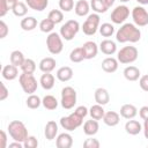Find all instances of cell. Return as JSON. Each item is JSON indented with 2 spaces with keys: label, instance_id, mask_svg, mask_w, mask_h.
Returning <instances> with one entry per match:
<instances>
[{
  "label": "cell",
  "instance_id": "obj_49",
  "mask_svg": "<svg viewBox=\"0 0 148 148\" xmlns=\"http://www.w3.org/2000/svg\"><path fill=\"white\" fill-rule=\"evenodd\" d=\"M139 116L143 120H147L148 119V105H145V106H142L139 110Z\"/></svg>",
  "mask_w": 148,
  "mask_h": 148
},
{
  "label": "cell",
  "instance_id": "obj_10",
  "mask_svg": "<svg viewBox=\"0 0 148 148\" xmlns=\"http://www.w3.org/2000/svg\"><path fill=\"white\" fill-rule=\"evenodd\" d=\"M128 16H130V8L126 5H119L112 10L110 17L114 24H121L126 21Z\"/></svg>",
  "mask_w": 148,
  "mask_h": 148
},
{
  "label": "cell",
  "instance_id": "obj_12",
  "mask_svg": "<svg viewBox=\"0 0 148 148\" xmlns=\"http://www.w3.org/2000/svg\"><path fill=\"white\" fill-rule=\"evenodd\" d=\"M81 47L83 50V53H84V58L86 59H92V58H95L97 56L98 49H99L97 46V44L95 42H92V40L86 42Z\"/></svg>",
  "mask_w": 148,
  "mask_h": 148
},
{
  "label": "cell",
  "instance_id": "obj_27",
  "mask_svg": "<svg viewBox=\"0 0 148 148\" xmlns=\"http://www.w3.org/2000/svg\"><path fill=\"white\" fill-rule=\"evenodd\" d=\"M54 81L56 79L51 73H44L39 79V83L44 90H51L54 87Z\"/></svg>",
  "mask_w": 148,
  "mask_h": 148
},
{
  "label": "cell",
  "instance_id": "obj_11",
  "mask_svg": "<svg viewBox=\"0 0 148 148\" xmlns=\"http://www.w3.org/2000/svg\"><path fill=\"white\" fill-rule=\"evenodd\" d=\"M132 18L135 25L146 27L148 24V12L142 6H135L132 9Z\"/></svg>",
  "mask_w": 148,
  "mask_h": 148
},
{
  "label": "cell",
  "instance_id": "obj_28",
  "mask_svg": "<svg viewBox=\"0 0 148 148\" xmlns=\"http://www.w3.org/2000/svg\"><path fill=\"white\" fill-rule=\"evenodd\" d=\"M25 3L28 5L29 8L36 12H42L47 7L49 0H25Z\"/></svg>",
  "mask_w": 148,
  "mask_h": 148
},
{
  "label": "cell",
  "instance_id": "obj_30",
  "mask_svg": "<svg viewBox=\"0 0 148 148\" xmlns=\"http://www.w3.org/2000/svg\"><path fill=\"white\" fill-rule=\"evenodd\" d=\"M12 12L15 16L17 17H23L27 15L28 13V5L22 2V1H18L17 3H15L13 7H12Z\"/></svg>",
  "mask_w": 148,
  "mask_h": 148
},
{
  "label": "cell",
  "instance_id": "obj_24",
  "mask_svg": "<svg viewBox=\"0 0 148 148\" xmlns=\"http://www.w3.org/2000/svg\"><path fill=\"white\" fill-rule=\"evenodd\" d=\"M138 114V109L133 104H124L120 108V116L125 119H133Z\"/></svg>",
  "mask_w": 148,
  "mask_h": 148
},
{
  "label": "cell",
  "instance_id": "obj_33",
  "mask_svg": "<svg viewBox=\"0 0 148 148\" xmlns=\"http://www.w3.org/2000/svg\"><path fill=\"white\" fill-rule=\"evenodd\" d=\"M90 7L92 8V10L97 14H101V13H105L109 8L108 6L105 5L104 0H90Z\"/></svg>",
  "mask_w": 148,
  "mask_h": 148
},
{
  "label": "cell",
  "instance_id": "obj_52",
  "mask_svg": "<svg viewBox=\"0 0 148 148\" xmlns=\"http://www.w3.org/2000/svg\"><path fill=\"white\" fill-rule=\"evenodd\" d=\"M142 131H143V134H145V138L148 139V119L145 120L143 123V127H142Z\"/></svg>",
  "mask_w": 148,
  "mask_h": 148
},
{
  "label": "cell",
  "instance_id": "obj_16",
  "mask_svg": "<svg viewBox=\"0 0 148 148\" xmlns=\"http://www.w3.org/2000/svg\"><path fill=\"white\" fill-rule=\"evenodd\" d=\"M94 98H95V102L97 104L105 105L110 101V95L105 88H97L94 92Z\"/></svg>",
  "mask_w": 148,
  "mask_h": 148
},
{
  "label": "cell",
  "instance_id": "obj_45",
  "mask_svg": "<svg viewBox=\"0 0 148 148\" xmlns=\"http://www.w3.org/2000/svg\"><path fill=\"white\" fill-rule=\"evenodd\" d=\"M139 86L140 88L143 90V91H147L148 92V74L146 75H142L139 80Z\"/></svg>",
  "mask_w": 148,
  "mask_h": 148
},
{
  "label": "cell",
  "instance_id": "obj_37",
  "mask_svg": "<svg viewBox=\"0 0 148 148\" xmlns=\"http://www.w3.org/2000/svg\"><path fill=\"white\" fill-rule=\"evenodd\" d=\"M25 104H27V106L29 109H32V110L34 109H38L40 106V104H42V99L39 98V96H37L35 94H31V95L28 96V98L25 101Z\"/></svg>",
  "mask_w": 148,
  "mask_h": 148
},
{
  "label": "cell",
  "instance_id": "obj_44",
  "mask_svg": "<svg viewBox=\"0 0 148 148\" xmlns=\"http://www.w3.org/2000/svg\"><path fill=\"white\" fill-rule=\"evenodd\" d=\"M9 9H12V8L8 5L7 0H0V17H3L8 13Z\"/></svg>",
  "mask_w": 148,
  "mask_h": 148
},
{
  "label": "cell",
  "instance_id": "obj_8",
  "mask_svg": "<svg viewBox=\"0 0 148 148\" xmlns=\"http://www.w3.org/2000/svg\"><path fill=\"white\" fill-rule=\"evenodd\" d=\"M82 123H83V118L80 117L79 114H76L75 112L71 113L69 116L60 118V126L68 132L76 130L77 127H80L82 125Z\"/></svg>",
  "mask_w": 148,
  "mask_h": 148
},
{
  "label": "cell",
  "instance_id": "obj_41",
  "mask_svg": "<svg viewBox=\"0 0 148 148\" xmlns=\"http://www.w3.org/2000/svg\"><path fill=\"white\" fill-rule=\"evenodd\" d=\"M59 8L62 12H71L74 8V0H59Z\"/></svg>",
  "mask_w": 148,
  "mask_h": 148
},
{
  "label": "cell",
  "instance_id": "obj_46",
  "mask_svg": "<svg viewBox=\"0 0 148 148\" xmlns=\"http://www.w3.org/2000/svg\"><path fill=\"white\" fill-rule=\"evenodd\" d=\"M8 31H9V29H8V25L5 23V21H0V38L2 39V38H5L7 35H8Z\"/></svg>",
  "mask_w": 148,
  "mask_h": 148
},
{
  "label": "cell",
  "instance_id": "obj_19",
  "mask_svg": "<svg viewBox=\"0 0 148 148\" xmlns=\"http://www.w3.org/2000/svg\"><path fill=\"white\" fill-rule=\"evenodd\" d=\"M125 131L130 135H136L142 131V125L138 120L128 119L125 124Z\"/></svg>",
  "mask_w": 148,
  "mask_h": 148
},
{
  "label": "cell",
  "instance_id": "obj_39",
  "mask_svg": "<svg viewBox=\"0 0 148 148\" xmlns=\"http://www.w3.org/2000/svg\"><path fill=\"white\" fill-rule=\"evenodd\" d=\"M47 17H49L54 24H58V23L62 22V20H64V14H62V10H59V9H52V10L49 13Z\"/></svg>",
  "mask_w": 148,
  "mask_h": 148
},
{
  "label": "cell",
  "instance_id": "obj_32",
  "mask_svg": "<svg viewBox=\"0 0 148 148\" xmlns=\"http://www.w3.org/2000/svg\"><path fill=\"white\" fill-rule=\"evenodd\" d=\"M104 113H105V111H104V109H103V105H101V104H95V105H92V106L89 109V114H90V117H91L92 119H96V120L103 119Z\"/></svg>",
  "mask_w": 148,
  "mask_h": 148
},
{
  "label": "cell",
  "instance_id": "obj_1",
  "mask_svg": "<svg viewBox=\"0 0 148 148\" xmlns=\"http://www.w3.org/2000/svg\"><path fill=\"white\" fill-rule=\"evenodd\" d=\"M141 38L140 29L133 23H124L116 32V39L119 43H136Z\"/></svg>",
  "mask_w": 148,
  "mask_h": 148
},
{
  "label": "cell",
  "instance_id": "obj_14",
  "mask_svg": "<svg viewBox=\"0 0 148 148\" xmlns=\"http://www.w3.org/2000/svg\"><path fill=\"white\" fill-rule=\"evenodd\" d=\"M56 139V146L58 148H71L73 146V138L69 133H60Z\"/></svg>",
  "mask_w": 148,
  "mask_h": 148
},
{
  "label": "cell",
  "instance_id": "obj_25",
  "mask_svg": "<svg viewBox=\"0 0 148 148\" xmlns=\"http://www.w3.org/2000/svg\"><path fill=\"white\" fill-rule=\"evenodd\" d=\"M123 74H124V76L127 81H136V80H139V77L141 75L140 69L135 66H127L124 69Z\"/></svg>",
  "mask_w": 148,
  "mask_h": 148
},
{
  "label": "cell",
  "instance_id": "obj_4",
  "mask_svg": "<svg viewBox=\"0 0 148 148\" xmlns=\"http://www.w3.org/2000/svg\"><path fill=\"white\" fill-rule=\"evenodd\" d=\"M18 82H20V86H21L22 90L25 94L31 95L37 90L38 82H37L36 77L32 74H28V73L22 72V74L18 76Z\"/></svg>",
  "mask_w": 148,
  "mask_h": 148
},
{
  "label": "cell",
  "instance_id": "obj_2",
  "mask_svg": "<svg viewBox=\"0 0 148 148\" xmlns=\"http://www.w3.org/2000/svg\"><path fill=\"white\" fill-rule=\"evenodd\" d=\"M8 134L14 141L24 142L28 138V130L21 120H13L8 124Z\"/></svg>",
  "mask_w": 148,
  "mask_h": 148
},
{
  "label": "cell",
  "instance_id": "obj_6",
  "mask_svg": "<svg viewBox=\"0 0 148 148\" xmlns=\"http://www.w3.org/2000/svg\"><path fill=\"white\" fill-rule=\"evenodd\" d=\"M80 30V23L76 20H68L60 28V36L65 40H72Z\"/></svg>",
  "mask_w": 148,
  "mask_h": 148
},
{
  "label": "cell",
  "instance_id": "obj_47",
  "mask_svg": "<svg viewBox=\"0 0 148 148\" xmlns=\"http://www.w3.org/2000/svg\"><path fill=\"white\" fill-rule=\"evenodd\" d=\"M76 114H79L80 117H82V118H84L88 113H89V110L84 106V105H80V106H77L76 109H75V111H74Z\"/></svg>",
  "mask_w": 148,
  "mask_h": 148
},
{
  "label": "cell",
  "instance_id": "obj_40",
  "mask_svg": "<svg viewBox=\"0 0 148 148\" xmlns=\"http://www.w3.org/2000/svg\"><path fill=\"white\" fill-rule=\"evenodd\" d=\"M54 23L47 17V18H44L39 22V30L42 32H52L53 28H54Z\"/></svg>",
  "mask_w": 148,
  "mask_h": 148
},
{
  "label": "cell",
  "instance_id": "obj_50",
  "mask_svg": "<svg viewBox=\"0 0 148 148\" xmlns=\"http://www.w3.org/2000/svg\"><path fill=\"white\" fill-rule=\"evenodd\" d=\"M0 135H1V148H6L7 147V134L5 131H1Z\"/></svg>",
  "mask_w": 148,
  "mask_h": 148
},
{
  "label": "cell",
  "instance_id": "obj_51",
  "mask_svg": "<svg viewBox=\"0 0 148 148\" xmlns=\"http://www.w3.org/2000/svg\"><path fill=\"white\" fill-rule=\"evenodd\" d=\"M22 147H24V146H23V142L14 141V142L9 143V148H22Z\"/></svg>",
  "mask_w": 148,
  "mask_h": 148
},
{
  "label": "cell",
  "instance_id": "obj_5",
  "mask_svg": "<svg viewBox=\"0 0 148 148\" xmlns=\"http://www.w3.org/2000/svg\"><path fill=\"white\" fill-rule=\"evenodd\" d=\"M99 22H101V18H99V15L97 13L89 14L88 17L86 18V21L83 22L82 28H81L82 31H83V34L87 35V36L95 35L96 31L99 28Z\"/></svg>",
  "mask_w": 148,
  "mask_h": 148
},
{
  "label": "cell",
  "instance_id": "obj_18",
  "mask_svg": "<svg viewBox=\"0 0 148 148\" xmlns=\"http://www.w3.org/2000/svg\"><path fill=\"white\" fill-rule=\"evenodd\" d=\"M98 128H99V125H98V121L96 119H90V120H87L84 124H83V133L88 136H92L95 135L97 132H98Z\"/></svg>",
  "mask_w": 148,
  "mask_h": 148
},
{
  "label": "cell",
  "instance_id": "obj_53",
  "mask_svg": "<svg viewBox=\"0 0 148 148\" xmlns=\"http://www.w3.org/2000/svg\"><path fill=\"white\" fill-rule=\"evenodd\" d=\"M114 1H116V0H104V2H105V5L108 6V8H110V7L114 3Z\"/></svg>",
  "mask_w": 148,
  "mask_h": 148
},
{
  "label": "cell",
  "instance_id": "obj_43",
  "mask_svg": "<svg viewBox=\"0 0 148 148\" xmlns=\"http://www.w3.org/2000/svg\"><path fill=\"white\" fill-rule=\"evenodd\" d=\"M99 146H101L99 141L94 138H88L83 142V147H86V148H98Z\"/></svg>",
  "mask_w": 148,
  "mask_h": 148
},
{
  "label": "cell",
  "instance_id": "obj_17",
  "mask_svg": "<svg viewBox=\"0 0 148 148\" xmlns=\"http://www.w3.org/2000/svg\"><path fill=\"white\" fill-rule=\"evenodd\" d=\"M57 134H58V124L56 121H53V120L47 121L46 125H45V128H44V135H45V138L49 141H51V140L56 139Z\"/></svg>",
  "mask_w": 148,
  "mask_h": 148
},
{
  "label": "cell",
  "instance_id": "obj_22",
  "mask_svg": "<svg viewBox=\"0 0 148 148\" xmlns=\"http://www.w3.org/2000/svg\"><path fill=\"white\" fill-rule=\"evenodd\" d=\"M103 121L105 125L110 126V127H113L116 125L119 124L120 121V116L119 113H117L116 111H108L104 113V117H103Z\"/></svg>",
  "mask_w": 148,
  "mask_h": 148
},
{
  "label": "cell",
  "instance_id": "obj_9",
  "mask_svg": "<svg viewBox=\"0 0 148 148\" xmlns=\"http://www.w3.org/2000/svg\"><path fill=\"white\" fill-rule=\"evenodd\" d=\"M61 106L66 110L74 108L76 104V91L73 87H64L61 90Z\"/></svg>",
  "mask_w": 148,
  "mask_h": 148
},
{
  "label": "cell",
  "instance_id": "obj_36",
  "mask_svg": "<svg viewBox=\"0 0 148 148\" xmlns=\"http://www.w3.org/2000/svg\"><path fill=\"white\" fill-rule=\"evenodd\" d=\"M21 69H22L23 73L34 74V72L36 71V62L30 58H25L23 64L21 65Z\"/></svg>",
  "mask_w": 148,
  "mask_h": 148
},
{
  "label": "cell",
  "instance_id": "obj_20",
  "mask_svg": "<svg viewBox=\"0 0 148 148\" xmlns=\"http://www.w3.org/2000/svg\"><path fill=\"white\" fill-rule=\"evenodd\" d=\"M56 59H53L52 57H46L39 61V69L43 73H51L56 68Z\"/></svg>",
  "mask_w": 148,
  "mask_h": 148
},
{
  "label": "cell",
  "instance_id": "obj_34",
  "mask_svg": "<svg viewBox=\"0 0 148 148\" xmlns=\"http://www.w3.org/2000/svg\"><path fill=\"white\" fill-rule=\"evenodd\" d=\"M10 64H13L14 66H17V67H21V65L23 64V61H24V56H23V53L21 52V51H18V50H15V51H13L12 53H10Z\"/></svg>",
  "mask_w": 148,
  "mask_h": 148
},
{
  "label": "cell",
  "instance_id": "obj_35",
  "mask_svg": "<svg viewBox=\"0 0 148 148\" xmlns=\"http://www.w3.org/2000/svg\"><path fill=\"white\" fill-rule=\"evenodd\" d=\"M84 59L86 58H84V53H83L82 47H76V49L72 50L69 53V60L72 62H81Z\"/></svg>",
  "mask_w": 148,
  "mask_h": 148
},
{
  "label": "cell",
  "instance_id": "obj_48",
  "mask_svg": "<svg viewBox=\"0 0 148 148\" xmlns=\"http://www.w3.org/2000/svg\"><path fill=\"white\" fill-rule=\"evenodd\" d=\"M0 87H1V92H0V101H5V99L8 97L9 92H8V89L6 88V86H5V83H3V82H0Z\"/></svg>",
  "mask_w": 148,
  "mask_h": 148
},
{
  "label": "cell",
  "instance_id": "obj_56",
  "mask_svg": "<svg viewBox=\"0 0 148 148\" xmlns=\"http://www.w3.org/2000/svg\"><path fill=\"white\" fill-rule=\"evenodd\" d=\"M120 2H128V1H131V0H119Z\"/></svg>",
  "mask_w": 148,
  "mask_h": 148
},
{
  "label": "cell",
  "instance_id": "obj_13",
  "mask_svg": "<svg viewBox=\"0 0 148 148\" xmlns=\"http://www.w3.org/2000/svg\"><path fill=\"white\" fill-rule=\"evenodd\" d=\"M1 75H2V77H3L5 80H8V81H13V80H15V79L18 76V69H17V66H14L13 64L3 66L2 71H1Z\"/></svg>",
  "mask_w": 148,
  "mask_h": 148
},
{
  "label": "cell",
  "instance_id": "obj_42",
  "mask_svg": "<svg viewBox=\"0 0 148 148\" xmlns=\"http://www.w3.org/2000/svg\"><path fill=\"white\" fill-rule=\"evenodd\" d=\"M24 148H36L38 146V140L34 135H28V138L23 142Z\"/></svg>",
  "mask_w": 148,
  "mask_h": 148
},
{
  "label": "cell",
  "instance_id": "obj_15",
  "mask_svg": "<svg viewBox=\"0 0 148 148\" xmlns=\"http://www.w3.org/2000/svg\"><path fill=\"white\" fill-rule=\"evenodd\" d=\"M99 50H101L102 53H104L106 56H112L117 51V45L111 39H104L99 44Z\"/></svg>",
  "mask_w": 148,
  "mask_h": 148
},
{
  "label": "cell",
  "instance_id": "obj_26",
  "mask_svg": "<svg viewBox=\"0 0 148 148\" xmlns=\"http://www.w3.org/2000/svg\"><path fill=\"white\" fill-rule=\"evenodd\" d=\"M57 79L61 82H67L73 77V69L68 66H62L57 71Z\"/></svg>",
  "mask_w": 148,
  "mask_h": 148
},
{
  "label": "cell",
  "instance_id": "obj_7",
  "mask_svg": "<svg viewBox=\"0 0 148 148\" xmlns=\"http://www.w3.org/2000/svg\"><path fill=\"white\" fill-rule=\"evenodd\" d=\"M46 46L51 54H59L64 49L62 37L60 36V34L50 32L46 37Z\"/></svg>",
  "mask_w": 148,
  "mask_h": 148
},
{
  "label": "cell",
  "instance_id": "obj_3",
  "mask_svg": "<svg viewBox=\"0 0 148 148\" xmlns=\"http://www.w3.org/2000/svg\"><path fill=\"white\" fill-rule=\"evenodd\" d=\"M139 52L135 46H124L117 53V59L120 64H132L138 59Z\"/></svg>",
  "mask_w": 148,
  "mask_h": 148
},
{
  "label": "cell",
  "instance_id": "obj_54",
  "mask_svg": "<svg viewBox=\"0 0 148 148\" xmlns=\"http://www.w3.org/2000/svg\"><path fill=\"white\" fill-rule=\"evenodd\" d=\"M7 2H8V5H9V6H10V8H12L15 3H17V2H18V0H7Z\"/></svg>",
  "mask_w": 148,
  "mask_h": 148
},
{
  "label": "cell",
  "instance_id": "obj_21",
  "mask_svg": "<svg viewBox=\"0 0 148 148\" xmlns=\"http://www.w3.org/2000/svg\"><path fill=\"white\" fill-rule=\"evenodd\" d=\"M118 59L108 57L102 61V69L106 73H114L118 69Z\"/></svg>",
  "mask_w": 148,
  "mask_h": 148
},
{
  "label": "cell",
  "instance_id": "obj_55",
  "mask_svg": "<svg viewBox=\"0 0 148 148\" xmlns=\"http://www.w3.org/2000/svg\"><path fill=\"white\" fill-rule=\"evenodd\" d=\"M136 1H138L140 5H142V6H143V5H148V0H136Z\"/></svg>",
  "mask_w": 148,
  "mask_h": 148
},
{
  "label": "cell",
  "instance_id": "obj_23",
  "mask_svg": "<svg viewBox=\"0 0 148 148\" xmlns=\"http://www.w3.org/2000/svg\"><path fill=\"white\" fill-rule=\"evenodd\" d=\"M89 10H90V5L88 3V1L86 0H79L75 6H74V12L77 16H87L89 14Z\"/></svg>",
  "mask_w": 148,
  "mask_h": 148
},
{
  "label": "cell",
  "instance_id": "obj_31",
  "mask_svg": "<svg viewBox=\"0 0 148 148\" xmlns=\"http://www.w3.org/2000/svg\"><path fill=\"white\" fill-rule=\"evenodd\" d=\"M42 105L46 110H56L58 108V101L54 96L52 95H46L42 99Z\"/></svg>",
  "mask_w": 148,
  "mask_h": 148
},
{
  "label": "cell",
  "instance_id": "obj_29",
  "mask_svg": "<svg viewBox=\"0 0 148 148\" xmlns=\"http://www.w3.org/2000/svg\"><path fill=\"white\" fill-rule=\"evenodd\" d=\"M20 25L24 31H31L37 27V20L34 16H27L21 20Z\"/></svg>",
  "mask_w": 148,
  "mask_h": 148
},
{
  "label": "cell",
  "instance_id": "obj_38",
  "mask_svg": "<svg viewBox=\"0 0 148 148\" xmlns=\"http://www.w3.org/2000/svg\"><path fill=\"white\" fill-rule=\"evenodd\" d=\"M98 30L103 37H111L114 34V27L111 23H102V25H99Z\"/></svg>",
  "mask_w": 148,
  "mask_h": 148
}]
</instances>
